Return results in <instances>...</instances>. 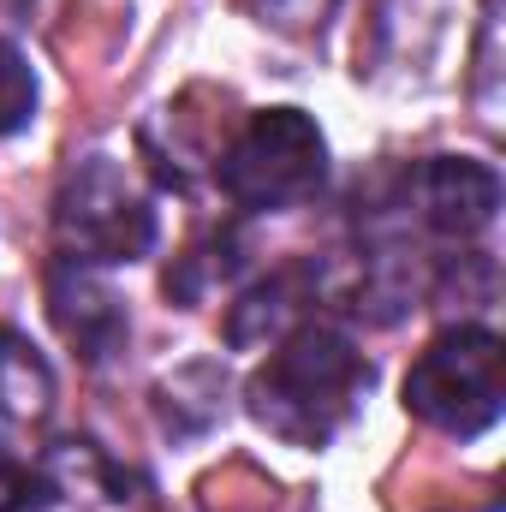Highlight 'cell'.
Wrapping results in <instances>:
<instances>
[{"mask_svg": "<svg viewBox=\"0 0 506 512\" xmlns=\"http://www.w3.org/2000/svg\"><path fill=\"white\" fill-rule=\"evenodd\" d=\"M215 179H221L227 203L245 209V215L298 209L328 179V137L304 108H262L221 149Z\"/></svg>", "mask_w": 506, "mask_h": 512, "instance_id": "277c9868", "label": "cell"}, {"mask_svg": "<svg viewBox=\"0 0 506 512\" xmlns=\"http://www.w3.org/2000/svg\"><path fill=\"white\" fill-rule=\"evenodd\" d=\"M48 316L84 364H108L131 340V316L120 292L102 280V268L72 262V256H54V268H48Z\"/></svg>", "mask_w": 506, "mask_h": 512, "instance_id": "52a82bcc", "label": "cell"}, {"mask_svg": "<svg viewBox=\"0 0 506 512\" xmlns=\"http://www.w3.org/2000/svg\"><path fill=\"white\" fill-rule=\"evenodd\" d=\"M54 370L48 358L18 334L0 328V447H24L30 435H42V423L54 417Z\"/></svg>", "mask_w": 506, "mask_h": 512, "instance_id": "9c48e42d", "label": "cell"}, {"mask_svg": "<svg viewBox=\"0 0 506 512\" xmlns=\"http://www.w3.org/2000/svg\"><path fill=\"white\" fill-rule=\"evenodd\" d=\"M489 512H501V507H489Z\"/></svg>", "mask_w": 506, "mask_h": 512, "instance_id": "4fadbf2b", "label": "cell"}, {"mask_svg": "<svg viewBox=\"0 0 506 512\" xmlns=\"http://www.w3.org/2000/svg\"><path fill=\"white\" fill-rule=\"evenodd\" d=\"M506 399V346L483 322H453L441 328L405 370V411L429 423L435 435L477 441L483 429L501 423Z\"/></svg>", "mask_w": 506, "mask_h": 512, "instance_id": "7a4b0ae2", "label": "cell"}, {"mask_svg": "<svg viewBox=\"0 0 506 512\" xmlns=\"http://www.w3.org/2000/svg\"><path fill=\"white\" fill-rule=\"evenodd\" d=\"M495 215H501V173L471 155H423L370 209V221L393 227L399 239H435V245H477L495 227Z\"/></svg>", "mask_w": 506, "mask_h": 512, "instance_id": "5b68a950", "label": "cell"}, {"mask_svg": "<svg viewBox=\"0 0 506 512\" xmlns=\"http://www.w3.org/2000/svg\"><path fill=\"white\" fill-rule=\"evenodd\" d=\"M30 507L36 512H143V477L120 465L102 441L90 435H72V441H54L36 471H30Z\"/></svg>", "mask_w": 506, "mask_h": 512, "instance_id": "8992f818", "label": "cell"}, {"mask_svg": "<svg viewBox=\"0 0 506 512\" xmlns=\"http://www.w3.org/2000/svg\"><path fill=\"white\" fill-rule=\"evenodd\" d=\"M155 233L161 221H155L149 191L114 155H84L54 191V245L72 262L126 268L155 251Z\"/></svg>", "mask_w": 506, "mask_h": 512, "instance_id": "3957f363", "label": "cell"}, {"mask_svg": "<svg viewBox=\"0 0 506 512\" xmlns=\"http://www.w3.org/2000/svg\"><path fill=\"white\" fill-rule=\"evenodd\" d=\"M251 6H256L262 24H274V30H286V36H310V30L328 24V12H334L340 0H251Z\"/></svg>", "mask_w": 506, "mask_h": 512, "instance_id": "8fae6325", "label": "cell"}, {"mask_svg": "<svg viewBox=\"0 0 506 512\" xmlns=\"http://www.w3.org/2000/svg\"><path fill=\"white\" fill-rule=\"evenodd\" d=\"M370 382L376 364L352 346V334L328 322H304L286 340H274L268 358L256 364V376L245 382V411L274 441L316 453L364 411Z\"/></svg>", "mask_w": 506, "mask_h": 512, "instance_id": "6da1fadb", "label": "cell"}, {"mask_svg": "<svg viewBox=\"0 0 506 512\" xmlns=\"http://www.w3.org/2000/svg\"><path fill=\"white\" fill-rule=\"evenodd\" d=\"M0 512H30V477L18 465H0Z\"/></svg>", "mask_w": 506, "mask_h": 512, "instance_id": "7c38bea8", "label": "cell"}, {"mask_svg": "<svg viewBox=\"0 0 506 512\" xmlns=\"http://www.w3.org/2000/svg\"><path fill=\"white\" fill-rule=\"evenodd\" d=\"M322 298H328L322 262H298V268H280V274L256 280V286H245V292L233 298V310H227V346L251 352V346L286 340L292 328L316 322L310 304H322Z\"/></svg>", "mask_w": 506, "mask_h": 512, "instance_id": "ba28073f", "label": "cell"}, {"mask_svg": "<svg viewBox=\"0 0 506 512\" xmlns=\"http://www.w3.org/2000/svg\"><path fill=\"white\" fill-rule=\"evenodd\" d=\"M36 102H42V84H36V66L18 42L0 36V137L24 131L36 120Z\"/></svg>", "mask_w": 506, "mask_h": 512, "instance_id": "30bf717a", "label": "cell"}]
</instances>
